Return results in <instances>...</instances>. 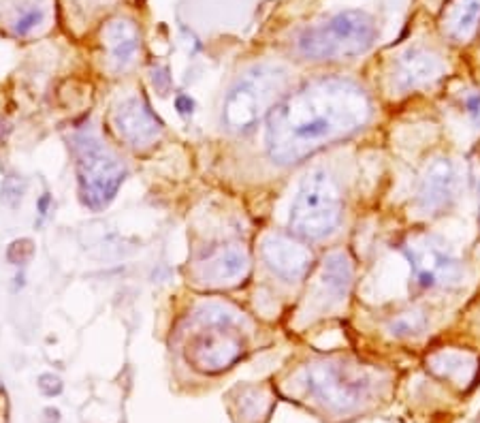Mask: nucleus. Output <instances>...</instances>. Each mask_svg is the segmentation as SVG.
I'll list each match as a JSON object with an SVG mask.
<instances>
[{"instance_id": "nucleus-1", "label": "nucleus", "mask_w": 480, "mask_h": 423, "mask_svg": "<svg viewBox=\"0 0 480 423\" xmlns=\"http://www.w3.org/2000/svg\"><path fill=\"white\" fill-rule=\"evenodd\" d=\"M371 116L373 103L357 81L348 77L312 79L288 92L269 112L267 154L275 165H297L318 150L357 135Z\"/></svg>"}, {"instance_id": "nucleus-2", "label": "nucleus", "mask_w": 480, "mask_h": 423, "mask_svg": "<svg viewBox=\"0 0 480 423\" xmlns=\"http://www.w3.org/2000/svg\"><path fill=\"white\" fill-rule=\"evenodd\" d=\"M288 71L277 65H254L235 79L222 105V124L246 135L286 97Z\"/></svg>"}, {"instance_id": "nucleus-3", "label": "nucleus", "mask_w": 480, "mask_h": 423, "mask_svg": "<svg viewBox=\"0 0 480 423\" xmlns=\"http://www.w3.org/2000/svg\"><path fill=\"white\" fill-rule=\"evenodd\" d=\"M376 36L378 26L369 13L346 9L318 26L306 28L297 39V50L308 60H346L365 54Z\"/></svg>"}, {"instance_id": "nucleus-4", "label": "nucleus", "mask_w": 480, "mask_h": 423, "mask_svg": "<svg viewBox=\"0 0 480 423\" xmlns=\"http://www.w3.org/2000/svg\"><path fill=\"white\" fill-rule=\"evenodd\" d=\"M344 212L340 186L324 169H312L299 184L288 227L301 240H322L338 229Z\"/></svg>"}, {"instance_id": "nucleus-5", "label": "nucleus", "mask_w": 480, "mask_h": 423, "mask_svg": "<svg viewBox=\"0 0 480 423\" xmlns=\"http://www.w3.org/2000/svg\"><path fill=\"white\" fill-rule=\"evenodd\" d=\"M73 150L79 197L85 208L101 212L116 199L126 180V167L94 135H77Z\"/></svg>"}, {"instance_id": "nucleus-6", "label": "nucleus", "mask_w": 480, "mask_h": 423, "mask_svg": "<svg viewBox=\"0 0 480 423\" xmlns=\"http://www.w3.org/2000/svg\"><path fill=\"white\" fill-rule=\"evenodd\" d=\"M402 255L410 265V282L418 291H453L463 285L461 261L436 235H410L402 244Z\"/></svg>"}, {"instance_id": "nucleus-7", "label": "nucleus", "mask_w": 480, "mask_h": 423, "mask_svg": "<svg viewBox=\"0 0 480 423\" xmlns=\"http://www.w3.org/2000/svg\"><path fill=\"white\" fill-rule=\"evenodd\" d=\"M303 383L320 404L338 412L359 406L373 385L367 370L361 365H348L346 361L310 363L306 368Z\"/></svg>"}, {"instance_id": "nucleus-8", "label": "nucleus", "mask_w": 480, "mask_h": 423, "mask_svg": "<svg viewBox=\"0 0 480 423\" xmlns=\"http://www.w3.org/2000/svg\"><path fill=\"white\" fill-rule=\"evenodd\" d=\"M448 71L444 56L425 45H410L393 60L389 79L395 94H410L438 83Z\"/></svg>"}, {"instance_id": "nucleus-9", "label": "nucleus", "mask_w": 480, "mask_h": 423, "mask_svg": "<svg viewBox=\"0 0 480 423\" xmlns=\"http://www.w3.org/2000/svg\"><path fill=\"white\" fill-rule=\"evenodd\" d=\"M244 355V342L233 329L203 327V332L190 340L186 357L197 370L218 374L235 365Z\"/></svg>"}, {"instance_id": "nucleus-10", "label": "nucleus", "mask_w": 480, "mask_h": 423, "mask_svg": "<svg viewBox=\"0 0 480 423\" xmlns=\"http://www.w3.org/2000/svg\"><path fill=\"white\" fill-rule=\"evenodd\" d=\"M459 197V171L448 156L431 161L416 186L414 206L427 216L444 214Z\"/></svg>"}, {"instance_id": "nucleus-11", "label": "nucleus", "mask_w": 480, "mask_h": 423, "mask_svg": "<svg viewBox=\"0 0 480 423\" xmlns=\"http://www.w3.org/2000/svg\"><path fill=\"white\" fill-rule=\"evenodd\" d=\"M261 257L265 265L286 282H297L306 278L314 265L312 250L301 240L284 233L265 235L261 240Z\"/></svg>"}, {"instance_id": "nucleus-12", "label": "nucleus", "mask_w": 480, "mask_h": 423, "mask_svg": "<svg viewBox=\"0 0 480 423\" xmlns=\"http://www.w3.org/2000/svg\"><path fill=\"white\" fill-rule=\"evenodd\" d=\"M111 124L118 137L132 148H148L163 128L150 105L139 97L122 99L111 112Z\"/></svg>"}, {"instance_id": "nucleus-13", "label": "nucleus", "mask_w": 480, "mask_h": 423, "mask_svg": "<svg viewBox=\"0 0 480 423\" xmlns=\"http://www.w3.org/2000/svg\"><path fill=\"white\" fill-rule=\"evenodd\" d=\"M250 271L248 253L242 246H224L203 265V278L216 287H231L244 280Z\"/></svg>"}, {"instance_id": "nucleus-14", "label": "nucleus", "mask_w": 480, "mask_h": 423, "mask_svg": "<svg viewBox=\"0 0 480 423\" xmlns=\"http://www.w3.org/2000/svg\"><path fill=\"white\" fill-rule=\"evenodd\" d=\"M440 24L451 41L469 43L480 28V0H448Z\"/></svg>"}, {"instance_id": "nucleus-15", "label": "nucleus", "mask_w": 480, "mask_h": 423, "mask_svg": "<svg viewBox=\"0 0 480 423\" xmlns=\"http://www.w3.org/2000/svg\"><path fill=\"white\" fill-rule=\"evenodd\" d=\"M322 295L331 304H342L352 287V261L346 253L335 250L324 257L320 269Z\"/></svg>"}, {"instance_id": "nucleus-16", "label": "nucleus", "mask_w": 480, "mask_h": 423, "mask_svg": "<svg viewBox=\"0 0 480 423\" xmlns=\"http://www.w3.org/2000/svg\"><path fill=\"white\" fill-rule=\"evenodd\" d=\"M427 365L431 372H436L440 379L453 381L455 385H467L472 383L478 359L467 351L457 349H442L436 351L431 357H427Z\"/></svg>"}, {"instance_id": "nucleus-17", "label": "nucleus", "mask_w": 480, "mask_h": 423, "mask_svg": "<svg viewBox=\"0 0 480 423\" xmlns=\"http://www.w3.org/2000/svg\"><path fill=\"white\" fill-rule=\"evenodd\" d=\"M139 30L130 20H116L107 26L109 56L118 71H124L132 65L139 52Z\"/></svg>"}, {"instance_id": "nucleus-18", "label": "nucleus", "mask_w": 480, "mask_h": 423, "mask_svg": "<svg viewBox=\"0 0 480 423\" xmlns=\"http://www.w3.org/2000/svg\"><path fill=\"white\" fill-rule=\"evenodd\" d=\"M195 318L201 327H222V329H233L239 321H242V314H239L235 308L220 304V302H210V304H201L195 312Z\"/></svg>"}, {"instance_id": "nucleus-19", "label": "nucleus", "mask_w": 480, "mask_h": 423, "mask_svg": "<svg viewBox=\"0 0 480 423\" xmlns=\"http://www.w3.org/2000/svg\"><path fill=\"white\" fill-rule=\"evenodd\" d=\"M425 327H427V318L416 308L397 312L387 323V329L391 332V336H395V338H416V336H420L425 332Z\"/></svg>"}, {"instance_id": "nucleus-20", "label": "nucleus", "mask_w": 480, "mask_h": 423, "mask_svg": "<svg viewBox=\"0 0 480 423\" xmlns=\"http://www.w3.org/2000/svg\"><path fill=\"white\" fill-rule=\"evenodd\" d=\"M26 195V180L20 173H9L3 184H0V199L11 210H18L22 206V199Z\"/></svg>"}, {"instance_id": "nucleus-21", "label": "nucleus", "mask_w": 480, "mask_h": 423, "mask_svg": "<svg viewBox=\"0 0 480 423\" xmlns=\"http://www.w3.org/2000/svg\"><path fill=\"white\" fill-rule=\"evenodd\" d=\"M43 20H45V9L43 7H39V5H26L18 13V18L13 20V32L18 36H26L34 28H39L43 24Z\"/></svg>"}, {"instance_id": "nucleus-22", "label": "nucleus", "mask_w": 480, "mask_h": 423, "mask_svg": "<svg viewBox=\"0 0 480 423\" xmlns=\"http://www.w3.org/2000/svg\"><path fill=\"white\" fill-rule=\"evenodd\" d=\"M457 103H459V109L465 114V118L476 128H480V90H476V88L461 90L457 97Z\"/></svg>"}, {"instance_id": "nucleus-23", "label": "nucleus", "mask_w": 480, "mask_h": 423, "mask_svg": "<svg viewBox=\"0 0 480 423\" xmlns=\"http://www.w3.org/2000/svg\"><path fill=\"white\" fill-rule=\"evenodd\" d=\"M36 253V246L30 238H20V240H13L7 248V261L11 265H26L32 261Z\"/></svg>"}, {"instance_id": "nucleus-24", "label": "nucleus", "mask_w": 480, "mask_h": 423, "mask_svg": "<svg viewBox=\"0 0 480 423\" xmlns=\"http://www.w3.org/2000/svg\"><path fill=\"white\" fill-rule=\"evenodd\" d=\"M36 385H39L41 394H43V396H47V398L60 396V394H62V387H64L60 376H56V374H52V372H45V374H41Z\"/></svg>"}, {"instance_id": "nucleus-25", "label": "nucleus", "mask_w": 480, "mask_h": 423, "mask_svg": "<svg viewBox=\"0 0 480 423\" xmlns=\"http://www.w3.org/2000/svg\"><path fill=\"white\" fill-rule=\"evenodd\" d=\"M11 417V402H9V394L5 387H0V423H9Z\"/></svg>"}, {"instance_id": "nucleus-26", "label": "nucleus", "mask_w": 480, "mask_h": 423, "mask_svg": "<svg viewBox=\"0 0 480 423\" xmlns=\"http://www.w3.org/2000/svg\"><path fill=\"white\" fill-rule=\"evenodd\" d=\"M175 109L181 116H192V112H195V101H192L188 94H179V97L175 99Z\"/></svg>"}, {"instance_id": "nucleus-27", "label": "nucleus", "mask_w": 480, "mask_h": 423, "mask_svg": "<svg viewBox=\"0 0 480 423\" xmlns=\"http://www.w3.org/2000/svg\"><path fill=\"white\" fill-rule=\"evenodd\" d=\"M43 423H60V410L58 408H54V406H47L45 410H43Z\"/></svg>"}, {"instance_id": "nucleus-28", "label": "nucleus", "mask_w": 480, "mask_h": 423, "mask_svg": "<svg viewBox=\"0 0 480 423\" xmlns=\"http://www.w3.org/2000/svg\"><path fill=\"white\" fill-rule=\"evenodd\" d=\"M50 206H52V197L45 193V195L39 199V212H41V216H45V214H47V210H50Z\"/></svg>"}]
</instances>
